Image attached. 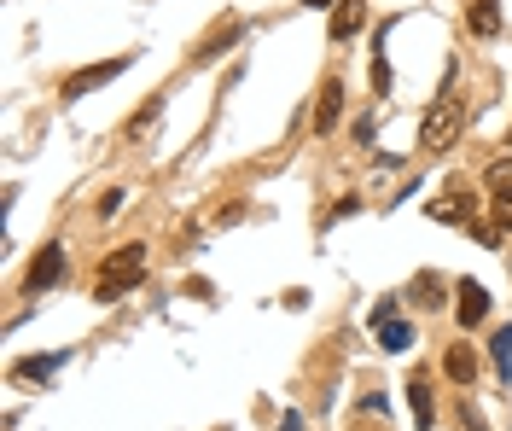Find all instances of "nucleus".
<instances>
[{"instance_id":"nucleus-2","label":"nucleus","mask_w":512,"mask_h":431,"mask_svg":"<svg viewBox=\"0 0 512 431\" xmlns=\"http://www.w3.org/2000/svg\"><path fill=\"white\" fill-rule=\"evenodd\" d=\"M460 123H466L460 94H443V100L425 111V123H419V146H425V152H448V146L460 140Z\"/></svg>"},{"instance_id":"nucleus-9","label":"nucleus","mask_w":512,"mask_h":431,"mask_svg":"<svg viewBox=\"0 0 512 431\" xmlns=\"http://www.w3.org/2000/svg\"><path fill=\"white\" fill-rule=\"evenodd\" d=\"M361 24H367V0H338V12H332V41L361 35Z\"/></svg>"},{"instance_id":"nucleus-10","label":"nucleus","mask_w":512,"mask_h":431,"mask_svg":"<svg viewBox=\"0 0 512 431\" xmlns=\"http://www.w3.org/2000/svg\"><path fill=\"white\" fill-rule=\"evenodd\" d=\"M466 30L483 35V41L501 35V6H495V0H472V6H466Z\"/></svg>"},{"instance_id":"nucleus-5","label":"nucleus","mask_w":512,"mask_h":431,"mask_svg":"<svg viewBox=\"0 0 512 431\" xmlns=\"http://www.w3.org/2000/svg\"><path fill=\"white\" fill-rule=\"evenodd\" d=\"M134 65V59H105V65H94V70H76V76H70V82H64V100H82V94H88V88H99V82H111V76H123V70Z\"/></svg>"},{"instance_id":"nucleus-7","label":"nucleus","mask_w":512,"mask_h":431,"mask_svg":"<svg viewBox=\"0 0 512 431\" xmlns=\"http://www.w3.org/2000/svg\"><path fill=\"white\" fill-rule=\"evenodd\" d=\"M454 309H460V327H483V315H489V292H483L478 280H460Z\"/></svg>"},{"instance_id":"nucleus-17","label":"nucleus","mask_w":512,"mask_h":431,"mask_svg":"<svg viewBox=\"0 0 512 431\" xmlns=\"http://www.w3.org/2000/svg\"><path fill=\"white\" fill-rule=\"evenodd\" d=\"M507 140H512V129H507Z\"/></svg>"},{"instance_id":"nucleus-4","label":"nucleus","mask_w":512,"mask_h":431,"mask_svg":"<svg viewBox=\"0 0 512 431\" xmlns=\"http://www.w3.org/2000/svg\"><path fill=\"white\" fill-rule=\"evenodd\" d=\"M59 280H64V245H41V251H35V263H30V280H24V286H30V292H53Z\"/></svg>"},{"instance_id":"nucleus-6","label":"nucleus","mask_w":512,"mask_h":431,"mask_svg":"<svg viewBox=\"0 0 512 431\" xmlns=\"http://www.w3.org/2000/svg\"><path fill=\"white\" fill-rule=\"evenodd\" d=\"M338 111H344V82L332 76V82H320L315 117H309V123H315V134H332V129H338Z\"/></svg>"},{"instance_id":"nucleus-15","label":"nucleus","mask_w":512,"mask_h":431,"mask_svg":"<svg viewBox=\"0 0 512 431\" xmlns=\"http://www.w3.org/2000/svg\"><path fill=\"white\" fill-rule=\"evenodd\" d=\"M64 356H30V362H18L12 367V373H18V379H53V367H59Z\"/></svg>"},{"instance_id":"nucleus-14","label":"nucleus","mask_w":512,"mask_h":431,"mask_svg":"<svg viewBox=\"0 0 512 431\" xmlns=\"http://www.w3.org/2000/svg\"><path fill=\"white\" fill-rule=\"evenodd\" d=\"M408 408H414V426H419V431L431 426V385H425L419 373L408 379Z\"/></svg>"},{"instance_id":"nucleus-13","label":"nucleus","mask_w":512,"mask_h":431,"mask_svg":"<svg viewBox=\"0 0 512 431\" xmlns=\"http://www.w3.org/2000/svg\"><path fill=\"white\" fill-rule=\"evenodd\" d=\"M379 344L384 350H408V344H414V327L396 321V315H379Z\"/></svg>"},{"instance_id":"nucleus-1","label":"nucleus","mask_w":512,"mask_h":431,"mask_svg":"<svg viewBox=\"0 0 512 431\" xmlns=\"http://www.w3.org/2000/svg\"><path fill=\"white\" fill-rule=\"evenodd\" d=\"M140 268H146V245L134 239V245H117L105 263H99V303H117L140 280Z\"/></svg>"},{"instance_id":"nucleus-11","label":"nucleus","mask_w":512,"mask_h":431,"mask_svg":"<svg viewBox=\"0 0 512 431\" xmlns=\"http://www.w3.org/2000/svg\"><path fill=\"white\" fill-rule=\"evenodd\" d=\"M431 216H437V222H472V216H478V199H472V193H448V199L431 204Z\"/></svg>"},{"instance_id":"nucleus-12","label":"nucleus","mask_w":512,"mask_h":431,"mask_svg":"<svg viewBox=\"0 0 512 431\" xmlns=\"http://www.w3.org/2000/svg\"><path fill=\"white\" fill-rule=\"evenodd\" d=\"M408 298H414V309H437V303L448 298V286H443V274H419L414 286H408Z\"/></svg>"},{"instance_id":"nucleus-8","label":"nucleus","mask_w":512,"mask_h":431,"mask_svg":"<svg viewBox=\"0 0 512 431\" xmlns=\"http://www.w3.org/2000/svg\"><path fill=\"white\" fill-rule=\"evenodd\" d=\"M443 373L466 391V385L478 379V356H472V344H448V350H443Z\"/></svg>"},{"instance_id":"nucleus-16","label":"nucleus","mask_w":512,"mask_h":431,"mask_svg":"<svg viewBox=\"0 0 512 431\" xmlns=\"http://www.w3.org/2000/svg\"><path fill=\"white\" fill-rule=\"evenodd\" d=\"M495 362H501V373L512 367V327H501V332H495Z\"/></svg>"},{"instance_id":"nucleus-3","label":"nucleus","mask_w":512,"mask_h":431,"mask_svg":"<svg viewBox=\"0 0 512 431\" xmlns=\"http://www.w3.org/2000/svg\"><path fill=\"white\" fill-rule=\"evenodd\" d=\"M489 193H495V199H489V222L501 233H512V164L489 169Z\"/></svg>"}]
</instances>
